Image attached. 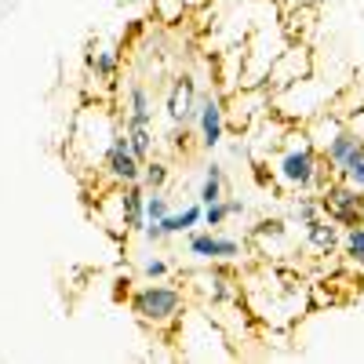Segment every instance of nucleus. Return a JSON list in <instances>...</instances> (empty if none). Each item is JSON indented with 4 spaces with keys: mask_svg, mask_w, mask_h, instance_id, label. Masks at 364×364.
Returning a JSON list of instances; mask_svg holds the SVG:
<instances>
[{
    "mask_svg": "<svg viewBox=\"0 0 364 364\" xmlns=\"http://www.w3.org/2000/svg\"><path fill=\"white\" fill-rule=\"evenodd\" d=\"M84 63H87L91 73H95V80H113L117 70H120V51L117 48H91L84 55Z\"/></svg>",
    "mask_w": 364,
    "mask_h": 364,
    "instance_id": "nucleus-17",
    "label": "nucleus"
},
{
    "mask_svg": "<svg viewBox=\"0 0 364 364\" xmlns=\"http://www.w3.org/2000/svg\"><path fill=\"white\" fill-rule=\"evenodd\" d=\"M360 146H364V139H357V135H353L350 128H343V132H339L336 139H331V142H328V146L321 149V157H324L328 171H331V175H339V168H343V164H346V161H350V157L357 154Z\"/></svg>",
    "mask_w": 364,
    "mask_h": 364,
    "instance_id": "nucleus-13",
    "label": "nucleus"
},
{
    "mask_svg": "<svg viewBox=\"0 0 364 364\" xmlns=\"http://www.w3.org/2000/svg\"><path fill=\"white\" fill-rule=\"evenodd\" d=\"M226 208H230V215H245V200L240 197H226Z\"/></svg>",
    "mask_w": 364,
    "mask_h": 364,
    "instance_id": "nucleus-32",
    "label": "nucleus"
},
{
    "mask_svg": "<svg viewBox=\"0 0 364 364\" xmlns=\"http://www.w3.org/2000/svg\"><path fill=\"white\" fill-rule=\"evenodd\" d=\"M102 178L113 182V186H128V182L142 178V161L132 154V142H128L124 124H120V132L113 135L106 157H102Z\"/></svg>",
    "mask_w": 364,
    "mask_h": 364,
    "instance_id": "nucleus-7",
    "label": "nucleus"
},
{
    "mask_svg": "<svg viewBox=\"0 0 364 364\" xmlns=\"http://www.w3.org/2000/svg\"><path fill=\"white\" fill-rule=\"evenodd\" d=\"M339 178H346L353 190H360V193H364V146L357 149V154H353L343 168H339Z\"/></svg>",
    "mask_w": 364,
    "mask_h": 364,
    "instance_id": "nucleus-25",
    "label": "nucleus"
},
{
    "mask_svg": "<svg viewBox=\"0 0 364 364\" xmlns=\"http://www.w3.org/2000/svg\"><path fill=\"white\" fill-rule=\"evenodd\" d=\"M186 15H190V8L182 0H154V18L164 26H178Z\"/></svg>",
    "mask_w": 364,
    "mask_h": 364,
    "instance_id": "nucleus-23",
    "label": "nucleus"
},
{
    "mask_svg": "<svg viewBox=\"0 0 364 364\" xmlns=\"http://www.w3.org/2000/svg\"><path fill=\"white\" fill-rule=\"evenodd\" d=\"M233 215H230V208H226V197L223 200H215V204H204V230H219V226H226Z\"/></svg>",
    "mask_w": 364,
    "mask_h": 364,
    "instance_id": "nucleus-26",
    "label": "nucleus"
},
{
    "mask_svg": "<svg viewBox=\"0 0 364 364\" xmlns=\"http://www.w3.org/2000/svg\"><path fill=\"white\" fill-rule=\"evenodd\" d=\"M164 223V230H168V237H182V233H193L200 223H204V204L200 200H193V204H186L182 211H171L168 219H161Z\"/></svg>",
    "mask_w": 364,
    "mask_h": 364,
    "instance_id": "nucleus-15",
    "label": "nucleus"
},
{
    "mask_svg": "<svg viewBox=\"0 0 364 364\" xmlns=\"http://www.w3.org/2000/svg\"><path fill=\"white\" fill-rule=\"evenodd\" d=\"M186 142H190V124H171L168 146H171V149H186Z\"/></svg>",
    "mask_w": 364,
    "mask_h": 364,
    "instance_id": "nucleus-30",
    "label": "nucleus"
},
{
    "mask_svg": "<svg viewBox=\"0 0 364 364\" xmlns=\"http://www.w3.org/2000/svg\"><path fill=\"white\" fill-rule=\"evenodd\" d=\"M343 255H346V262H353V266H364V223H357V226H350V230H343Z\"/></svg>",
    "mask_w": 364,
    "mask_h": 364,
    "instance_id": "nucleus-21",
    "label": "nucleus"
},
{
    "mask_svg": "<svg viewBox=\"0 0 364 364\" xmlns=\"http://www.w3.org/2000/svg\"><path fill=\"white\" fill-rule=\"evenodd\" d=\"M343 128H346V120H343L339 113H331V109L317 113L314 120H306V124H302V132H306V139H310L317 149H324V146H328L331 139H336Z\"/></svg>",
    "mask_w": 364,
    "mask_h": 364,
    "instance_id": "nucleus-14",
    "label": "nucleus"
},
{
    "mask_svg": "<svg viewBox=\"0 0 364 364\" xmlns=\"http://www.w3.org/2000/svg\"><path fill=\"white\" fill-rule=\"evenodd\" d=\"M226 197V168L219 161H211L204 168V178H200V190H197V200L200 204H215Z\"/></svg>",
    "mask_w": 364,
    "mask_h": 364,
    "instance_id": "nucleus-16",
    "label": "nucleus"
},
{
    "mask_svg": "<svg viewBox=\"0 0 364 364\" xmlns=\"http://www.w3.org/2000/svg\"><path fill=\"white\" fill-rule=\"evenodd\" d=\"M360 223H364V197H360Z\"/></svg>",
    "mask_w": 364,
    "mask_h": 364,
    "instance_id": "nucleus-34",
    "label": "nucleus"
},
{
    "mask_svg": "<svg viewBox=\"0 0 364 364\" xmlns=\"http://www.w3.org/2000/svg\"><path fill=\"white\" fill-rule=\"evenodd\" d=\"M182 4H186V8H190V11H200V8H204V4H208V0H182Z\"/></svg>",
    "mask_w": 364,
    "mask_h": 364,
    "instance_id": "nucleus-33",
    "label": "nucleus"
},
{
    "mask_svg": "<svg viewBox=\"0 0 364 364\" xmlns=\"http://www.w3.org/2000/svg\"><path fill=\"white\" fill-rule=\"evenodd\" d=\"M321 215H324L321 193H302V197L295 200V208H291V219H295L299 226H306V223H314V219H321Z\"/></svg>",
    "mask_w": 364,
    "mask_h": 364,
    "instance_id": "nucleus-22",
    "label": "nucleus"
},
{
    "mask_svg": "<svg viewBox=\"0 0 364 364\" xmlns=\"http://www.w3.org/2000/svg\"><path fill=\"white\" fill-rule=\"evenodd\" d=\"M142 237H146V245H164V240H171L168 230H164V223H146L142 226Z\"/></svg>",
    "mask_w": 364,
    "mask_h": 364,
    "instance_id": "nucleus-29",
    "label": "nucleus"
},
{
    "mask_svg": "<svg viewBox=\"0 0 364 364\" xmlns=\"http://www.w3.org/2000/svg\"><path fill=\"white\" fill-rule=\"evenodd\" d=\"M197 102H200V91H197V80L190 73H182L171 80L168 87V99H164V113L171 124H193L197 117Z\"/></svg>",
    "mask_w": 364,
    "mask_h": 364,
    "instance_id": "nucleus-9",
    "label": "nucleus"
},
{
    "mask_svg": "<svg viewBox=\"0 0 364 364\" xmlns=\"http://www.w3.org/2000/svg\"><path fill=\"white\" fill-rule=\"evenodd\" d=\"M288 237V226H284V219H262L259 226H255V240H284Z\"/></svg>",
    "mask_w": 364,
    "mask_h": 364,
    "instance_id": "nucleus-27",
    "label": "nucleus"
},
{
    "mask_svg": "<svg viewBox=\"0 0 364 364\" xmlns=\"http://www.w3.org/2000/svg\"><path fill=\"white\" fill-rule=\"evenodd\" d=\"M269 109H273V91L266 84H240V91L226 99V124L233 132H248Z\"/></svg>",
    "mask_w": 364,
    "mask_h": 364,
    "instance_id": "nucleus-3",
    "label": "nucleus"
},
{
    "mask_svg": "<svg viewBox=\"0 0 364 364\" xmlns=\"http://www.w3.org/2000/svg\"><path fill=\"white\" fill-rule=\"evenodd\" d=\"M360 106H364V84H346V87L336 91V95H331V102H328V109L339 113L343 120H350Z\"/></svg>",
    "mask_w": 364,
    "mask_h": 364,
    "instance_id": "nucleus-18",
    "label": "nucleus"
},
{
    "mask_svg": "<svg viewBox=\"0 0 364 364\" xmlns=\"http://www.w3.org/2000/svg\"><path fill=\"white\" fill-rule=\"evenodd\" d=\"M269 171H273V182L288 193H321L331 178L321 149L306 139L302 128H291L284 135L277 154L269 157Z\"/></svg>",
    "mask_w": 364,
    "mask_h": 364,
    "instance_id": "nucleus-1",
    "label": "nucleus"
},
{
    "mask_svg": "<svg viewBox=\"0 0 364 364\" xmlns=\"http://www.w3.org/2000/svg\"><path fill=\"white\" fill-rule=\"evenodd\" d=\"M128 132V142H132V154L139 161H149L157 149V135H154V124H124Z\"/></svg>",
    "mask_w": 364,
    "mask_h": 364,
    "instance_id": "nucleus-19",
    "label": "nucleus"
},
{
    "mask_svg": "<svg viewBox=\"0 0 364 364\" xmlns=\"http://www.w3.org/2000/svg\"><path fill=\"white\" fill-rule=\"evenodd\" d=\"M171 273V262L168 259H161V255H146L142 259V277L146 281H164Z\"/></svg>",
    "mask_w": 364,
    "mask_h": 364,
    "instance_id": "nucleus-28",
    "label": "nucleus"
},
{
    "mask_svg": "<svg viewBox=\"0 0 364 364\" xmlns=\"http://www.w3.org/2000/svg\"><path fill=\"white\" fill-rule=\"evenodd\" d=\"M128 310L146 328H171V324L182 321V314H186V295H182V288H175V284L146 281L128 295Z\"/></svg>",
    "mask_w": 364,
    "mask_h": 364,
    "instance_id": "nucleus-2",
    "label": "nucleus"
},
{
    "mask_svg": "<svg viewBox=\"0 0 364 364\" xmlns=\"http://www.w3.org/2000/svg\"><path fill=\"white\" fill-rule=\"evenodd\" d=\"M186 252L197 259V262H237L245 255V245L237 237H223L219 230H193L190 240H186Z\"/></svg>",
    "mask_w": 364,
    "mask_h": 364,
    "instance_id": "nucleus-8",
    "label": "nucleus"
},
{
    "mask_svg": "<svg viewBox=\"0 0 364 364\" xmlns=\"http://www.w3.org/2000/svg\"><path fill=\"white\" fill-rule=\"evenodd\" d=\"M120 190V208H124V230L128 233H142L146 226V186L142 182H128Z\"/></svg>",
    "mask_w": 364,
    "mask_h": 364,
    "instance_id": "nucleus-11",
    "label": "nucleus"
},
{
    "mask_svg": "<svg viewBox=\"0 0 364 364\" xmlns=\"http://www.w3.org/2000/svg\"><path fill=\"white\" fill-rule=\"evenodd\" d=\"M154 91H149L142 80H132L124 91V124H154Z\"/></svg>",
    "mask_w": 364,
    "mask_h": 364,
    "instance_id": "nucleus-10",
    "label": "nucleus"
},
{
    "mask_svg": "<svg viewBox=\"0 0 364 364\" xmlns=\"http://www.w3.org/2000/svg\"><path fill=\"white\" fill-rule=\"evenodd\" d=\"M346 128H350V132H353L357 139H364V106H360V109H357V113H353V117L346 120Z\"/></svg>",
    "mask_w": 364,
    "mask_h": 364,
    "instance_id": "nucleus-31",
    "label": "nucleus"
},
{
    "mask_svg": "<svg viewBox=\"0 0 364 364\" xmlns=\"http://www.w3.org/2000/svg\"><path fill=\"white\" fill-rule=\"evenodd\" d=\"M171 211L175 208H171L164 190H146V223H161V219L171 215Z\"/></svg>",
    "mask_w": 364,
    "mask_h": 364,
    "instance_id": "nucleus-24",
    "label": "nucleus"
},
{
    "mask_svg": "<svg viewBox=\"0 0 364 364\" xmlns=\"http://www.w3.org/2000/svg\"><path fill=\"white\" fill-rule=\"evenodd\" d=\"M193 124H197V135H200V149H219L230 124H226V99L219 95V91H204L200 102H197V117H193Z\"/></svg>",
    "mask_w": 364,
    "mask_h": 364,
    "instance_id": "nucleus-6",
    "label": "nucleus"
},
{
    "mask_svg": "<svg viewBox=\"0 0 364 364\" xmlns=\"http://www.w3.org/2000/svg\"><path fill=\"white\" fill-rule=\"evenodd\" d=\"M360 197H364V193L353 190L346 178L331 175L328 186L321 190V208H324V215H328L331 223H339L343 230H350V226L360 223Z\"/></svg>",
    "mask_w": 364,
    "mask_h": 364,
    "instance_id": "nucleus-5",
    "label": "nucleus"
},
{
    "mask_svg": "<svg viewBox=\"0 0 364 364\" xmlns=\"http://www.w3.org/2000/svg\"><path fill=\"white\" fill-rule=\"evenodd\" d=\"M310 73H314V51H310V44L306 41H288L284 51L277 55V63H273L269 73H266V87L281 91V87H288V84H295L302 77H310Z\"/></svg>",
    "mask_w": 364,
    "mask_h": 364,
    "instance_id": "nucleus-4",
    "label": "nucleus"
},
{
    "mask_svg": "<svg viewBox=\"0 0 364 364\" xmlns=\"http://www.w3.org/2000/svg\"><path fill=\"white\" fill-rule=\"evenodd\" d=\"M168 178H171V164L168 161H157V157L142 161V178L139 182H142L146 190H164Z\"/></svg>",
    "mask_w": 364,
    "mask_h": 364,
    "instance_id": "nucleus-20",
    "label": "nucleus"
},
{
    "mask_svg": "<svg viewBox=\"0 0 364 364\" xmlns=\"http://www.w3.org/2000/svg\"><path fill=\"white\" fill-rule=\"evenodd\" d=\"M306 245H310L314 252H321V255H331V252L343 245V226L331 223L328 215L306 223Z\"/></svg>",
    "mask_w": 364,
    "mask_h": 364,
    "instance_id": "nucleus-12",
    "label": "nucleus"
}]
</instances>
